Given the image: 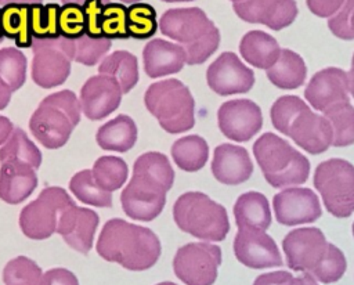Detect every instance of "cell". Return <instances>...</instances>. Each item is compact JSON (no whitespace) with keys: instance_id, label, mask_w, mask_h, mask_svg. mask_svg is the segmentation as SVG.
I'll return each mask as SVG.
<instances>
[{"instance_id":"25","label":"cell","mask_w":354,"mask_h":285,"mask_svg":"<svg viewBox=\"0 0 354 285\" xmlns=\"http://www.w3.org/2000/svg\"><path fill=\"white\" fill-rule=\"evenodd\" d=\"M239 53L250 65L260 69H268L278 59L281 47L268 33L250 30L242 37L239 43Z\"/></svg>"},{"instance_id":"4","label":"cell","mask_w":354,"mask_h":285,"mask_svg":"<svg viewBox=\"0 0 354 285\" xmlns=\"http://www.w3.org/2000/svg\"><path fill=\"white\" fill-rule=\"evenodd\" d=\"M271 122L282 134L310 154H322L332 145V127L325 116L314 113L296 95H282L271 107Z\"/></svg>"},{"instance_id":"28","label":"cell","mask_w":354,"mask_h":285,"mask_svg":"<svg viewBox=\"0 0 354 285\" xmlns=\"http://www.w3.org/2000/svg\"><path fill=\"white\" fill-rule=\"evenodd\" d=\"M307 76V66L303 58L288 48H282L275 64L267 69V77L270 82L285 90L300 87Z\"/></svg>"},{"instance_id":"7","label":"cell","mask_w":354,"mask_h":285,"mask_svg":"<svg viewBox=\"0 0 354 285\" xmlns=\"http://www.w3.org/2000/svg\"><path fill=\"white\" fill-rule=\"evenodd\" d=\"M253 154L271 187H293L308 178V159L274 133L261 134L253 144Z\"/></svg>"},{"instance_id":"34","label":"cell","mask_w":354,"mask_h":285,"mask_svg":"<svg viewBox=\"0 0 354 285\" xmlns=\"http://www.w3.org/2000/svg\"><path fill=\"white\" fill-rule=\"evenodd\" d=\"M324 116L332 127V145L347 147L354 144V107L348 102H337L324 111Z\"/></svg>"},{"instance_id":"44","label":"cell","mask_w":354,"mask_h":285,"mask_svg":"<svg viewBox=\"0 0 354 285\" xmlns=\"http://www.w3.org/2000/svg\"><path fill=\"white\" fill-rule=\"evenodd\" d=\"M109 3V0H86L82 6L83 15H84V28L86 36L93 39H100L101 36V14L104 6Z\"/></svg>"},{"instance_id":"32","label":"cell","mask_w":354,"mask_h":285,"mask_svg":"<svg viewBox=\"0 0 354 285\" xmlns=\"http://www.w3.org/2000/svg\"><path fill=\"white\" fill-rule=\"evenodd\" d=\"M0 162L24 163L36 170L41 165V152L22 129L14 127L11 136L0 148Z\"/></svg>"},{"instance_id":"2","label":"cell","mask_w":354,"mask_h":285,"mask_svg":"<svg viewBox=\"0 0 354 285\" xmlns=\"http://www.w3.org/2000/svg\"><path fill=\"white\" fill-rule=\"evenodd\" d=\"M160 241L147 227L122 219L108 220L97 241V253L131 271L151 268L160 256Z\"/></svg>"},{"instance_id":"40","label":"cell","mask_w":354,"mask_h":285,"mask_svg":"<svg viewBox=\"0 0 354 285\" xmlns=\"http://www.w3.org/2000/svg\"><path fill=\"white\" fill-rule=\"evenodd\" d=\"M41 275V268L26 256L10 260L3 270L4 285H39Z\"/></svg>"},{"instance_id":"19","label":"cell","mask_w":354,"mask_h":285,"mask_svg":"<svg viewBox=\"0 0 354 285\" xmlns=\"http://www.w3.org/2000/svg\"><path fill=\"white\" fill-rule=\"evenodd\" d=\"M234 11L246 22L279 30L295 21L297 6L295 0H243L234 3Z\"/></svg>"},{"instance_id":"12","label":"cell","mask_w":354,"mask_h":285,"mask_svg":"<svg viewBox=\"0 0 354 285\" xmlns=\"http://www.w3.org/2000/svg\"><path fill=\"white\" fill-rule=\"evenodd\" d=\"M221 263V250L209 242L187 243L176 252L173 270L185 285H213Z\"/></svg>"},{"instance_id":"53","label":"cell","mask_w":354,"mask_h":285,"mask_svg":"<svg viewBox=\"0 0 354 285\" xmlns=\"http://www.w3.org/2000/svg\"><path fill=\"white\" fill-rule=\"evenodd\" d=\"M62 4H79V6H83V3L86 0H61Z\"/></svg>"},{"instance_id":"35","label":"cell","mask_w":354,"mask_h":285,"mask_svg":"<svg viewBox=\"0 0 354 285\" xmlns=\"http://www.w3.org/2000/svg\"><path fill=\"white\" fill-rule=\"evenodd\" d=\"M57 3H37L29 6V28L33 39H58V14Z\"/></svg>"},{"instance_id":"55","label":"cell","mask_w":354,"mask_h":285,"mask_svg":"<svg viewBox=\"0 0 354 285\" xmlns=\"http://www.w3.org/2000/svg\"><path fill=\"white\" fill-rule=\"evenodd\" d=\"M163 1H167V3H177V1H192V0H163Z\"/></svg>"},{"instance_id":"36","label":"cell","mask_w":354,"mask_h":285,"mask_svg":"<svg viewBox=\"0 0 354 285\" xmlns=\"http://www.w3.org/2000/svg\"><path fill=\"white\" fill-rule=\"evenodd\" d=\"M91 173L94 180L102 190L112 192L115 190H119L126 183L129 167L122 158L105 155L100 156L94 162Z\"/></svg>"},{"instance_id":"14","label":"cell","mask_w":354,"mask_h":285,"mask_svg":"<svg viewBox=\"0 0 354 285\" xmlns=\"http://www.w3.org/2000/svg\"><path fill=\"white\" fill-rule=\"evenodd\" d=\"M218 127L221 133L234 141L242 142L254 137L263 125L260 107L246 98L231 100L218 108Z\"/></svg>"},{"instance_id":"8","label":"cell","mask_w":354,"mask_h":285,"mask_svg":"<svg viewBox=\"0 0 354 285\" xmlns=\"http://www.w3.org/2000/svg\"><path fill=\"white\" fill-rule=\"evenodd\" d=\"M144 102L167 133H183L195 125L194 97L178 79L152 83L145 91Z\"/></svg>"},{"instance_id":"54","label":"cell","mask_w":354,"mask_h":285,"mask_svg":"<svg viewBox=\"0 0 354 285\" xmlns=\"http://www.w3.org/2000/svg\"><path fill=\"white\" fill-rule=\"evenodd\" d=\"M122 3H127V4H134V3H140V0H120Z\"/></svg>"},{"instance_id":"22","label":"cell","mask_w":354,"mask_h":285,"mask_svg":"<svg viewBox=\"0 0 354 285\" xmlns=\"http://www.w3.org/2000/svg\"><path fill=\"white\" fill-rule=\"evenodd\" d=\"M212 172L217 181L227 185H236L249 180L253 173V163L243 147L221 144L214 149Z\"/></svg>"},{"instance_id":"15","label":"cell","mask_w":354,"mask_h":285,"mask_svg":"<svg viewBox=\"0 0 354 285\" xmlns=\"http://www.w3.org/2000/svg\"><path fill=\"white\" fill-rule=\"evenodd\" d=\"M209 87L218 95L248 93L254 83V73L236 54L225 51L213 61L206 72Z\"/></svg>"},{"instance_id":"43","label":"cell","mask_w":354,"mask_h":285,"mask_svg":"<svg viewBox=\"0 0 354 285\" xmlns=\"http://www.w3.org/2000/svg\"><path fill=\"white\" fill-rule=\"evenodd\" d=\"M328 26L335 36L354 40V0H344L340 10L329 18Z\"/></svg>"},{"instance_id":"26","label":"cell","mask_w":354,"mask_h":285,"mask_svg":"<svg viewBox=\"0 0 354 285\" xmlns=\"http://www.w3.org/2000/svg\"><path fill=\"white\" fill-rule=\"evenodd\" d=\"M234 216L239 228L266 231L271 226V209L267 198L256 191L242 194L234 205Z\"/></svg>"},{"instance_id":"45","label":"cell","mask_w":354,"mask_h":285,"mask_svg":"<svg viewBox=\"0 0 354 285\" xmlns=\"http://www.w3.org/2000/svg\"><path fill=\"white\" fill-rule=\"evenodd\" d=\"M39 285H79V281L72 271L58 267L46 271Z\"/></svg>"},{"instance_id":"46","label":"cell","mask_w":354,"mask_h":285,"mask_svg":"<svg viewBox=\"0 0 354 285\" xmlns=\"http://www.w3.org/2000/svg\"><path fill=\"white\" fill-rule=\"evenodd\" d=\"M344 0H307V6L313 14L321 18L332 17L343 6Z\"/></svg>"},{"instance_id":"38","label":"cell","mask_w":354,"mask_h":285,"mask_svg":"<svg viewBox=\"0 0 354 285\" xmlns=\"http://www.w3.org/2000/svg\"><path fill=\"white\" fill-rule=\"evenodd\" d=\"M126 28L129 37L145 40L152 37L159 25L155 8L148 3H134L127 7Z\"/></svg>"},{"instance_id":"3","label":"cell","mask_w":354,"mask_h":285,"mask_svg":"<svg viewBox=\"0 0 354 285\" xmlns=\"http://www.w3.org/2000/svg\"><path fill=\"white\" fill-rule=\"evenodd\" d=\"M288 267L313 275L317 281L332 284L346 271V257L333 243L326 242L324 232L315 227L292 230L282 241Z\"/></svg>"},{"instance_id":"1","label":"cell","mask_w":354,"mask_h":285,"mask_svg":"<svg viewBox=\"0 0 354 285\" xmlns=\"http://www.w3.org/2000/svg\"><path fill=\"white\" fill-rule=\"evenodd\" d=\"M174 181V170L166 155L145 152L133 166V177L120 194L123 212L140 221L158 217L166 203V192Z\"/></svg>"},{"instance_id":"41","label":"cell","mask_w":354,"mask_h":285,"mask_svg":"<svg viewBox=\"0 0 354 285\" xmlns=\"http://www.w3.org/2000/svg\"><path fill=\"white\" fill-rule=\"evenodd\" d=\"M126 17L127 7L122 3H106L102 8L101 14V36L112 40V39H129L127 28H126Z\"/></svg>"},{"instance_id":"10","label":"cell","mask_w":354,"mask_h":285,"mask_svg":"<svg viewBox=\"0 0 354 285\" xmlns=\"http://www.w3.org/2000/svg\"><path fill=\"white\" fill-rule=\"evenodd\" d=\"M314 187L335 217H348L354 212V166L350 162L337 158L321 162L315 167Z\"/></svg>"},{"instance_id":"20","label":"cell","mask_w":354,"mask_h":285,"mask_svg":"<svg viewBox=\"0 0 354 285\" xmlns=\"http://www.w3.org/2000/svg\"><path fill=\"white\" fill-rule=\"evenodd\" d=\"M348 76L340 68H325L317 72L304 90L307 102L317 111H325L337 102H348Z\"/></svg>"},{"instance_id":"42","label":"cell","mask_w":354,"mask_h":285,"mask_svg":"<svg viewBox=\"0 0 354 285\" xmlns=\"http://www.w3.org/2000/svg\"><path fill=\"white\" fill-rule=\"evenodd\" d=\"M58 30L64 39L75 40L86 35L83 8L79 4H62L58 14Z\"/></svg>"},{"instance_id":"48","label":"cell","mask_w":354,"mask_h":285,"mask_svg":"<svg viewBox=\"0 0 354 285\" xmlns=\"http://www.w3.org/2000/svg\"><path fill=\"white\" fill-rule=\"evenodd\" d=\"M12 130H14V126H12L11 120L8 118L0 115V145L8 140Z\"/></svg>"},{"instance_id":"9","label":"cell","mask_w":354,"mask_h":285,"mask_svg":"<svg viewBox=\"0 0 354 285\" xmlns=\"http://www.w3.org/2000/svg\"><path fill=\"white\" fill-rule=\"evenodd\" d=\"M176 224L184 232L202 241H223L230 231V220L223 205L202 192H185L173 206Z\"/></svg>"},{"instance_id":"17","label":"cell","mask_w":354,"mask_h":285,"mask_svg":"<svg viewBox=\"0 0 354 285\" xmlns=\"http://www.w3.org/2000/svg\"><path fill=\"white\" fill-rule=\"evenodd\" d=\"M272 208L278 223L299 226L315 221L321 214V203L310 188H286L275 194Z\"/></svg>"},{"instance_id":"51","label":"cell","mask_w":354,"mask_h":285,"mask_svg":"<svg viewBox=\"0 0 354 285\" xmlns=\"http://www.w3.org/2000/svg\"><path fill=\"white\" fill-rule=\"evenodd\" d=\"M41 3V0H0V6H6V4H37Z\"/></svg>"},{"instance_id":"56","label":"cell","mask_w":354,"mask_h":285,"mask_svg":"<svg viewBox=\"0 0 354 285\" xmlns=\"http://www.w3.org/2000/svg\"><path fill=\"white\" fill-rule=\"evenodd\" d=\"M156 285H176L174 282H169V281H166V282H159V284H156Z\"/></svg>"},{"instance_id":"31","label":"cell","mask_w":354,"mask_h":285,"mask_svg":"<svg viewBox=\"0 0 354 285\" xmlns=\"http://www.w3.org/2000/svg\"><path fill=\"white\" fill-rule=\"evenodd\" d=\"M171 158L184 172H198L207 162V142L196 134L178 138L171 145Z\"/></svg>"},{"instance_id":"47","label":"cell","mask_w":354,"mask_h":285,"mask_svg":"<svg viewBox=\"0 0 354 285\" xmlns=\"http://www.w3.org/2000/svg\"><path fill=\"white\" fill-rule=\"evenodd\" d=\"M293 275L289 271H272L259 275L253 285H288Z\"/></svg>"},{"instance_id":"39","label":"cell","mask_w":354,"mask_h":285,"mask_svg":"<svg viewBox=\"0 0 354 285\" xmlns=\"http://www.w3.org/2000/svg\"><path fill=\"white\" fill-rule=\"evenodd\" d=\"M0 79L11 91L18 90L26 80V57L15 47L0 50Z\"/></svg>"},{"instance_id":"50","label":"cell","mask_w":354,"mask_h":285,"mask_svg":"<svg viewBox=\"0 0 354 285\" xmlns=\"http://www.w3.org/2000/svg\"><path fill=\"white\" fill-rule=\"evenodd\" d=\"M11 94H12V91L8 89V86L0 79V111L1 109H4L7 105H8V102H10V100H11Z\"/></svg>"},{"instance_id":"57","label":"cell","mask_w":354,"mask_h":285,"mask_svg":"<svg viewBox=\"0 0 354 285\" xmlns=\"http://www.w3.org/2000/svg\"><path fill=\"white\" fill-rule=\"evenodd\" d=\"M0 8H1V7H0ZM3 37H4V36H3V33H1V28H0V43L3 42Z\"/></svg>"},{"instance_id":"49","label":"cell","mask_w":354,"mask_h":285,"mask_svg":"<svg viewBox=\"0 0 354 285\" xmlns=\"http://www.w3.org/2000/svg\"><path fill=\"white\" fill-rule=\"evenodd\" d=\"M288 285H318V282L313 275L304 273L299 277H292L290 281L288 282Z\"/></svg>"},{"instance_id":"23","label":"cell","mask_w":354,"mask_h":285,"mask_svg":"<svg viewBox=\"0 0 354 285\" xmlns=\"http://www.w3.org/2000/svg\"><path fill=\"white\" fill-rule=\"evenodd\" d=\"M144 69L149 77H160L177 73L187 64V55L180 44L153 39L142 50Z\"/></svg>"},{"instance_id":"21","label":"cell","mask_w":354,"mask_h":285,"mask_svg":"<svg viewBox=\"0 0 354 285\" xmlns=\"http://www.w3.org/2000/svg\"><path fill=\"white\" fill-rule=\"evenodd\" d=\"M98 223L100 217L94 210L73 203L62 212L55 232L59 234L72 249L86 255L93 246Z\"/></svg>"},{"instance_id":"59","label":"cell","mask_w":354,"mask_h":285,"mask_svg":"<svg viewBox=\"0 0 354 285\" xmlns=\"http://www.w3.org/2000/svg\"><path fill=\"white\" fill-rule=\"evenodd\" d=\"M353 235H354V223H353Z\"/></svg>"},{"instance_id":"37","label":"cell","mask_w":354,"mask_h":285,"mask_svg":"<svg viewBox=\"0 0 354 285\" xmlns=\"http://www.w3.org/2000/svg\"><path fill=\"white\" fill-rule=\"evenodd\" d=\"M71 192L83 203L97 208H111L112 194L102 190L93 177L91 170L77 172L69 181Z\"/></svg>"},{"instance_id":"30","label":"cell","mask_w":354,"mask_h":285,"mask_svg":"<svg viewBox=\"0 0 354 285\" xmlns=\"http://www.w3.org/2000/svg\"><path fill=\"white\" fill-rule=\"evenodd\" d=\"M98 72L100 75L113 77L118 82L122 94L129 93L138 82L137 58L131 53L123 50L115 51L105 57L98 66Z\"/></svg>"},{"instance_id":"52","label":"cell","mask_w":354,"mask_h":285,"mask_svg":"<svg viewBox=\"0 0 354 285\" xmlns=\"http://www.w3.org/2000/svg\"><path fill=\"white\" fill-rule=\"evenodd\" d=\"M348 86H350V93L354 97V54H353V59H351V68L348 72Z\"/></svg>"},{"instance_id":"33","label":"cell","mask_w":354,"mask_h":285,"mask_svg":"<svg viewBox=\"0 0 354 285\" xmlns=\"http://www.w3.org/2000/svg\"><path fill=\"white\" fill-rule=\"evenodd\" d=\"M61 43L71 61L73 59L87 66L98 64L112 46V40H108L105 37L93 39L86 35L75 40L61 37Z\"/></svg>"},{"instance_id":"6","label":"cell","mask_w":354,"mask_h":285,"mask_svg":"<svg viewBox=\"0 0 354 285\" xmlns=\"http://www.w3.org/2000/svg\"><path fill=\"white\" fill-rule=\"evenodd\" d=\"M80 116L77 95L72 90H61L41 100L29 119V129L41 145L57 149L66 144Z\"/></svg>"},{"instance_id":"11","label":"cell","mask_w":354,"mask_h":285,"mask_svg":"<svg viewBox=\"0 0 354 285\" xmlns=\"http://www.w3.org/2000/svg\"><path fill=\"white\" fill-rule=\"evenodd\" d=\"M73 203V199L64 188L46 187L35 201L21 210V231L30 239L50 238L57 231L62 212Z\"/></svg>"},{"instance_id":"24","label":"cell","mask_w":354,"mask_h":285,"mask_svg":"<svg viewBox=\"0 0 354 285\" xmlns=\"http://www.w3.org/2000/svg\"><path fill=\"white\" fill-rule=\"evenodd\" d=\"M37 187L35 169L17 162L1 163L0 167V199L17 205L25 201Z\"/></svg>"},{"instance_id":"16","label":"cell","mask_w":354,"mask_h":285,"mask_svg":"<svg viewBox=\"0 0 354 285\" xmlns=\"http://www.w3.org/2000/svg\"><path fill=\"white\" fill-rule=\"evenodd\" d=\"M236 259L250 268L282 266V256L275 241L257 228H239L234 239Z\"/></svg>"},{"instance_id":"13","label":"cell","mask_w":354,"mask_h":285,"mask_svg":"<svg viewBox=\"0 0 354 285\" xmlns=\"http://www.w3.org/2000/svg\"><path fill=\"white\" fill-rule=\"evenodd\" d=\"M32 80L43 87L53 89L65 83L71 73V58L66 55L61 37L33 39L32 42Z\"/></svg>"},{"instance_id":"5","label":"cell","mask_w":354,"mask_h":285,"mask_svg":"<svg viewBox=\"0 0 354 285\" xmlns=\"http://www.w3.org/2000/svg\"><path fill=\"white\" fill-rule=\"evenodd\" d=\"M158 25L165 36L180 43L189 65L205 62L220 44L218 29L198 7L167 10Z\"/></svg>"},{"instance_id":"58","label":"cell","mask_w":354,"mask_h":285,"mask_svg":"<svg viewBox=\"0 0 354 285\" xmlns=\"http://www.w3.org/2000/svg\"><path fill=\"white\" fill-rule=\"evenodd\" d=\"M234 3H239V1H243V0H232Z\"/></svg>"},{"instance_id":"29","label":"cell","mask_w":354,"mask_h":285,"mask_svg":"<svg viewBox=\"0 0 354 285\" xmlns=\"http://www.w3.org/2000/svg\"><path fill=\"white\" fill-rule=\"evenodd\" d=\"M0 28L7 39H12L17 47H32V33L29 28L28 4H6L0 8Z\"/></svg>"},{"instance_id":"27","label":"cell","mask_w":354,"mask_h":285,"mask_svg":"<svg viewBox=\"0 0 354 285\" xmlns=\"http://www.w3.org/2000/svg\"><path fill=\"white\" fill-rule=\"evenodd\" d=\"M95 141L105 151L126 152L137 141V126L130 116L119 115L97 130Z\"/></svg>"},{"instance_id":"18","label":"cell","mask_w":354,"mask_h":285,"mask_svg":"<svg viewBox=\"0 0 354 285\" xmlns=\"http://www.w3.org/2000/svg\"><path fill=\"white\" fill-rule=\"evenodd\" d=\"M118 82L106 75H95L86 80L80 90V108L87 119L100 120L118 109L122 101Z\"/></svg>"}]
</instances>
